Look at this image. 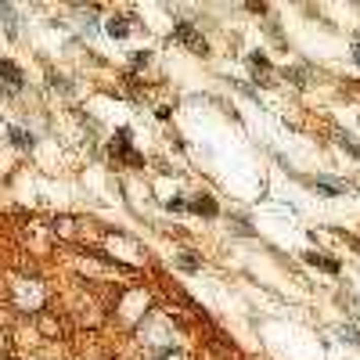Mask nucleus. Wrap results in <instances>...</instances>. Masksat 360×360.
Masks as SVG:
<instances>
[{
  "instance_id": "f257e3e1",
  "label": "nucleus",
  "mask_w": 360,
  "mask_h": 360,
  "mask_svg": "<svg viewBox=\"0 0 360 360\" xmlns=\"http://www.w3.org/2000/svg\"><path fill=\"white\" fill-rule=\"evenodd\" d=\"M173 40L187 44L194 54H209V44H206V36H198V32H194V25H191L187 18H177V25H173Z\"/></svg>"
},
{
  "instance_id": "f03ea898",
  "label": "nucleus",
  "mask_w": 360,
  "mask_h": 360,
  "mask_svg": "<svg viewBox=\"0 0 360 360\" xmlns=\"http://www.w3.org/2000/svg\"><path fill=\"white\" fill-rule=\"evenodd\" d=\"M0 90L4 94H18L22 90V69L15 61H0Z\"/></svg>"
},
{
  "instance_id": "7ed1b4c3",
  "label": "nucleus",
  "mask_w": 360,
  "mask_h": 360,
  "mask_svg": "<svg viewBox=\"0 0 360 360\" xmlns=\"http://www.w3.org/2000/svg\"><path fill=\"white\" fill-rule=\"evenodd\" d=\"M249 69L259 76L263 87H274V83H277V79H274V69H270V61H267L263 54H249Z\"/></svg>"
},
{
  "instance_id": "20e7f679",
  "label": "nucleus",
  "mask_w": 360,
  "mask_h": 360,
  "mask_svg": "<svg viewBox=\"0 0 360 360\" xmlns=\"http://www.w3.org/2000/svg\"><path fill=\"white\" fill-rule=\"evenodd\" d=\"M303 184H310L317 194H328V198L346 191V184H342V180H324V177H303Z\"/></svg>"
},
{
  "instance_id": "39448f33",
  "label": "nucleus",
  "mask_w": 360,
  "mask_h": 360,
  "mask_svg": "<svg viewBox=\"0 0 360 360\" xmlns=\"http://www.w3.org/2000/svg\"><path fill=\"white\" fill-rule=\"evenodd\" d=\"M191 209H194L198 216H216V213H220V206L213 202V198H209V194H198V198H194V202H191Z\"/></svg>"
},
{
  "instance_id": "423d86ee",
  "label": "nucleus",
  "mask_w": 360,
  "mask_h": 360,
  "mask_svg": "<svg viewBox=\"0 0 360 360\" xmlns=\"http://www.w3.org/2000/svg\"><path fill=\"white\" fill-rule=\"evenodd\" d=\"M303 259H306L310 267H317V270H328V274H339V263H335V259H328V256H317V252H303Z\"/></svg>"
},
{
  "instance_id": "0eeeda50",
  "label": "nucleus",
  "mask_w": 360,
  "mask_h": 360,
  "mask_svg": "<svg viewBox=\"0 0 360 360\" xmlns=\"http://www.w3.org/2000/svg\"><path fill=\"white\" fill-rule=\"evenodd\" d=\"M126 22H130V18H112V22L105 25V29H108V36H112V40H123V36L130 32V25H126Z\"/></svg>"
},
{
  "instance_id": "6e6552de",
  "label": "nucleus",
  "mask_w": 360,
  "mask_h": 360,
  "mask_svg": "<svg viewBox=\"0 0 360 360\" xmlns=\"http://www.w3.org/2000/svg\"><path fill=\"white\" fill-rule=\"evenodd\" d=\"M11 144H15V148H32V134H25V130H11Z\"/></svg>"
},
{
  "instance_id": "1a4fd4ad",
  "label": "nucleus",
  "mask_w": 360,
  "mask_h": 360,
  "mask_svg": "<svg viewBox=\"0 0 360 360\" xmlns=\"http://www.w3.org/2000/svg\"><path fill=\"white\" fill-rule=\"evenodd\" d=\"M339 148H346V151H349L353 158H360V144H356V141H349L346 134H339Z\"/></svg>"
},
{
  "instance_id": "9d476101",
  "label": "nucleus",
  "mask_w": 360,
  "mask_h": 360,
  "mask_svg": "<svg viewBox=\"0 0 360 360\" xmlns=\"http://www.w3.org/2000/svg\"><path fill=\"white\" fill-rule=\"evenodd\" d=\"M285 76L292 79V83H296V87H303V83H306V72H303V69H288Z\"/></svg>"
},
{
  "instance_id": "9b49d317",
  "label": "nucleus",
  "mask_w": 360,
  "mask_h": 360,
  "mask_svg": "<svg viewBox=\"0 0 360 360\" xmlns=\"http://www.w3.org/2000/svg\"><path fill=\"white\" fill-rule=\"evenodd\" d=\"M177 267H180V270H198V259H194V256H180Z\"/></svg>"
},
{
  "instance_id": "f8f14e48",
  "label": "nucleus",
  "mask_w": 360,
  "mask_h": 360,
  "mask_svg": "<svg viewBox=\"0 0 360 360\" xmlns=\"http://www.w3.org/2000/svg\"><path fill=\"white\" fill-rule=\"evenodd\" d=\"M353 61L360 65V32H353Z\"/></svg>"
},
{
  "instance_id": "ddd939ff",
  "label": "nucleus",
  "mask_w": 360,
  "mask_h": 360,
  "mask_svg": "<svg viewBox=\"0 0 360 360\" xmlns=\"http://www.w3.org/2000/svg\"><path fill=\"white\" fill-rule=\"evenodd\" d=\"M170 209H173V213H184V209H187V202H180V198H173V202H170Z\"/></svg>"
},
{
  "instance_id": "4468645a",
  "label": "nucleus",
  "mask_w": 360,
  "mask_h": 360,
  "mask_svg": "<svg viewBox=\"0 0 360 360\" xmlns=\"http://www.w3.org/2000/svg\"><path fill=\"white\" fill-rule=\"evenodd\" d=\"M148 61H151V54H148V51H141V54L134 58V65H148Z\"/></svg>"
},
{
  "instance_id": "2eb2a0df",
  "label": "nucleus",
  "mask_w": 360,
  "mask_h": 360,
  "mask_svg": "<svg viewBox=\"0 0 360 360\" xmlns=\"http://www.w3.org/2000/svg\"><path fill=\"white\" fill-rule=\"evenodd\" d=\"M349 335H353V342H360V328H356V324L349 328Z\"/></svg>"
},
{
  "instance_id": "dca6fc26",
  "label": "nucleus",
  "mask_w": 360,
  "mask_h": 360,
  "mask_svg": "<svg viewBox=\"0 0 360 360\" xmlns=\"http://www.w3.org/2000/svg\"><path fill=\"white\" fill-rule=\"evenodd\" d=\"M356 303H360V299H356Z\"/></svg>"
}]
</instances>
